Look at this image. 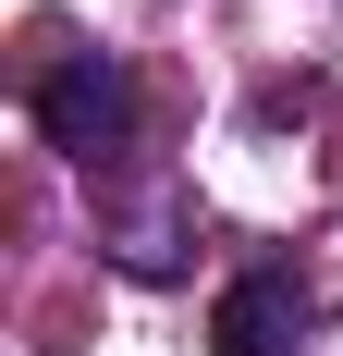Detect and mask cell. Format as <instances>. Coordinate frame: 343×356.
Here are the masks:
<instances>
[{"label":"cell","mask_w":343,"mask_h":356,"mask_svg":"<svg viewBox=\"0 0 343 356\" xmlns=\"http://www.w3.org/2000/svg\"><path fill=\"white\" fill-rule=\"evenodd\" d=\"M25 111H37V136L62 147V160H86V172H110L135 147V74L110 62V49H49L37 86H25Z\"/></svg>","instance_id":"obj_1"},{"label":"cell","mask_w":343,"mask_h":356,"mask_svg":"<svg viewBox=\"0 0 343 356\" xmlns=\"http://www.w3.org/2000/svg\"><path fill=\"white\" fill-rule=\"evenodd\" d=\"M307 344H319V283H307V270L258 258V270L221 283V307H208V356H307Z\"/></svg>","instance_id":"obj_2"}]
</instances>
